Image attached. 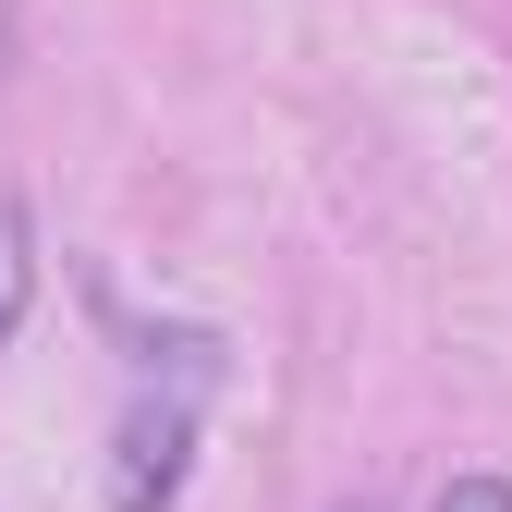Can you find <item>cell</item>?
<instances>
[{
	"mask_svg": "<svg viewBox=\"0 0 512 512\" xmlns=\"http://www.w3.org/2000/svg\"><path fill=\"white\" fill-rule=\"evenodd\" d=\"M25 305H37V220L25 196H0V342L25 330Z\"/></svg>",
	"mask_w": 512,
	"mask_h": 512,
	"instance_id": "7a4b0ae2",
	"label": "cell"
},
{
	"mask_svg": "<svg viewBox=\"0 0 512 512\" xmlns=\"http://www.w3.org/2000/svg\"><path fill=\"white\" fill-rule=\"evenodd\" d=\"M342 512H378V500H342Z\"/></svg>",
	"mask_w": 512,
	"mask_h": 512,
	"instance_id": "5b68a950",
	"label": "cell"
},
{
	"mask_svg": "<svg viewBox=\"0 0 512 512\" xmlns=\"http://www.w3.org/2000/svg\"><path fill=\"white\" fill-rule=\"evenodd\" d=\"M183 464H196V403L183 391H147L110 439V512H171L183 500Z\"/></svg>",
	"mask_w": 512,
	"mask_h": 512,
	"instance_id": "6da1fadb",
	"label": "cell"
},
{
	"mask_svg": "<svg viewBox=\"0 0 512 512\" xmlns=\"http://www.w3.org/2000/svg\"><path fill=\"white\" fill-rule=\"evenodd\" d=\"M427 512H512V488H500V476H452Z\"/></svg>",
	"mask_w": 512,
	"mask_h": 512,
	"instance_id": "3957f363",
	"label": "cell"
},
{
	"mask_svg": "<svg viewBox=\"0 0 512 512\" xmlns=\"http://www.w3.org/2000/svg\"><path fill=\"white\" fill-rule=\"evenodd\" d=\"M0 74H13V0H0Z\"/></svg>",
	"mask_w": 512,
	"mask_h": 512,
	"instance_id": "277c9868",
	"label": "cell"
}]
</instances>
